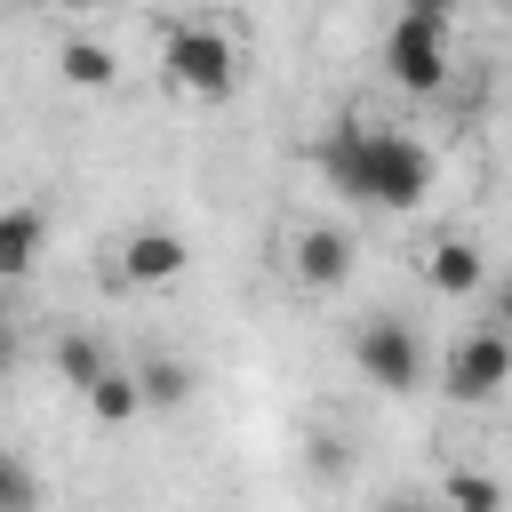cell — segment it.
Returning a JSON list of instances; mask_svg holds the SVG:
<instances>
[{"label":"cell","instance_id":"cell-13","mask_svg":"<svg viewBox=\"0 0 512 512\" xmlns=\"http://www.w3.org/2000/svg\"><path fill=\"white\" fill-rule=\"evenodd\" d=\"M56 72H64L72 88H112V72H120V64H112V48H104V40H64V48H56Z\"/></svg>","mask_w":512,"mask_h":512},{"label":"cell","instance_id":"cell-9","mask_svg":"<svg viewBox=\"0 0 512 512\" xmlns=\"http://www.w3.org/2000/svg\"><path fill=\"white\" fill-rule=\"evenodd\" d=\"M424 288L432 296H480L488 288V256L472 240H432L424 248Z\"/></svg>","mask_w":512,"mask_h":512},{"label":"cell","instance_id":"cell-21","mask_svg":"<svg viewBox=\"0 0 512 512\" xmlns=\"http://www.w3.org/2000/svg\"><path fill=\"white\" fill-rule=\"evenodd\" d=\"M64 8H112V0H64Z\"/></svg>","mask_w":512,"mask_h":512},{"label":"cell","instance_id":"cell-19","mask_svg":"<svg viewBox=\"0 0 512 512\" xmlns=\"http://www.w3.org/2000/svg\"><path fill=\"white\" fill-rule=\"evenodd\" d=\"M384 512H424V504H416V496H392V504H384Z\"/></svg>","mask_w":512,"mask_h":512},{"label":"cell","instance_id":"cell-8","mask_svg":"<svg viewBox=\"0 0 512 512\" xmlns=\"http://www.w3.org/2000/svg\"><path fill=\"white\" fill-rule=\"evenodd\" d=\"M48 248V208L40 200H8L0 208V280H24Z\"/></svg>","mask_w":512,"mask_h":512},{"label":"cell","instance_id":"cell-20","mask_svg":"<svg viewBox=\"0 0 512 512\" xmlns=\"http://www.w3.org/2000/svg\"><path fill=\"white\" fill-rule=\"evenodd\" d=\"M8 360H16V336H8V328H0V368H8Z\"/></svg>","mask_w":512,"mask_h":512},{"label":"cell","instance_id":"cell-3","mask_svg":"<svg viewBox=\"0 0 512 512\" xmlns=\"http://www.w3.org/2000/svg\"><path fill=\"white\" fill-rule=\"evenodd\" d=\"M352 368L376 384V392H416L424 384V336H416V320H400V312H376V320H360L352 328Z\"/></svg>","mask_w":512,"mask_h":512},{"label":"cell","instance_id":"cell-12","mask_svg":"<svg viewBox=\"0 0 512 512\" xmlns=\"http://www.w3.org/2000/svg\"><path fill=\"white\" fill-rule=\"evenodd\" d=\"M136 384H144V408H184V400H192V368L168 360V352L136 360Z\"/></svg>","mask_w":512,"mask_h":512},{"label":"cell","instance_id":"cell-14","mask_svg":"<svg viewBox=\"0 0 512 512\" xmlns=\"http://www.w3.org/2000/svg\"><path fill=\"white\" fill-rule=\"evenodd\" d=\"M440 504H448V512H504V480H488V472H448V480H440Z\"/></svg>","mask_w":512,"mask_h":512},{"label":"cell","instance_id":"cell-15","mask_svg":"<svg viewBox=\"0 0 512 512\" xmlns=\"http://www.w3.org/2000/svg\"><path fill=\"white\" fill-rule=\"evenodd\" d=\"M0 512H40V472L16 448H0Z\"/></svg>","mask_w":512,"mask_h":512},{"label":"cell","instance_id":"cell-6","mask_svg":"<svg viewBox=\"0 0 512 512\" xmlns=\"http://www.w3.org/2000/svg\"><path fill=\"white\" fill-rule=\"evenodd\" d=\"M288 272H296V288H312V296L344 288V280H352V232H344V224H296V232H288Z\"/></svg>","mask_w":512,"mask_h":512},{"label":"cell","instance_id":"cell-1","mask_svg":"<svg viewBox=\"0 0 512 512\" xmlns=\"http://www.w3.org/2000/svg\"><path fill=\"white\" fill-rule=\"evenodd\" d=\"M312 168L328 192L360 200V208H392L408 216L424 192H432V152L408 136V128H368V120H336L320 144H312Z\"/></svg>","mask_w":512,"mask_h":512},{"label":"cell","instance_id":"cell-11","mask_svg":"<svg viewBox=\"0 0 512 512\" xmlns=\"http://www.w3.org/2000/svg\"><path fill=\"white\" fill-rule=\"evenodd\" d=\"M104 368H112V352H104L96 336H80V328H72V336H56V376H64L80 400H88V384H96Z\"/></svg>","mask_w":512,"mask_h":512},{"label":"cell","instance_id":"cell-22","mask_svg":"<svg viewBox=\"0 0 512 512\" xmlns=\"http://www.w3.org/2000/svg\"><path fill=\"white\" fill-rule=\"evenodd\" d=\"M424 512H448V504H424Z\"/></svg>","mask_w":512,"mask_h":512},{"label":"cell","instance_id":"cell-18","mask_svg":"<svg viewBox=\"0 0 512 512\" xmlns=\"http://www.w3.org/2000/svg\"><path fill=\"white\" fill-rule=\"evenodd\" d=\"M400 8H408V16H432V24H448V16H456V0H400Z\"/></svg>","mask_w":512,"mask_h":512},{"label":"cell","instance_id":"cell-16","mask_svg":"<svg viewBox=\"0 0 512 512\" xmlns=\"http://www.w3.org/2000/svg\"><path fill=\"white\" fill-rule=\"evenodd\" d=\"M480 296H488V328H504V336H512V272H496Z\"/></svg>","mask_w":512,"mask_h":512},{"label":"cell","instance_id":"cell-5","mask_svg":"<svg viewBox=\"0 0 512 512\" xmlns=\"http://www.w3.org/2000/svg\"><path fill=\"white\" fill-rule=\"evenodd\" d=\"M384 72L408 88V96H432V88H448V24H432V16H392V32H384Z\"/></svg>","mask_w":512,"mask_h":512},{"label":"cell","instance_id":"cell-4","mask_svg":"<svg viewBox=\"0 0 512 512\" xmlns=\"http://www.w3.org/2000/svg\"><path fill=\"white\" fill-rule=\"evenodd\" d=\"M440 392L456 400V408H488V400H504L512 392V336L504 328H472V336H456L448 344V368H440Z\"/></svg>","mask_w":512,"mask_h":512},{"label":"cell","instance_id":"cell-2","mask_svg":"<svg viewBox=\"0 0 512 512\" xmlns=\"http://www.w3.org/2000/svg\"><path fill=\"white\" fill-rule=\"evenodd\" d=\"M160 72H168V88L192 96V104H224V96L240 88V56H232V40H224L216 24H168Z\"/></svg>","mask_w":512,"mask_h":512},{"label":"cell","instance_id":"cell-17","mask_svg":"<svg viewBox=\"0 0 512 512\" xmlns=\"http://www.w3.org/2000/svg\"><path fill=\"white\" fill-rule=\"evenodd\" d=\"M312 472H328V480H336V472H344V448H336V440H312Z\"/></svg>","mask_w":512,"mask_h":512},{"label":"cell","instance_id":"cell-7","mask_svg":"<svg viewBox=\"0 0 512 512\" xmlns=\"http://www.w3.org/2000/svg\"><path fill=\"white\" fill-rule=\"evenodd\" d=\"M112 256H120V280H128V288H160V280H176V272L192 264V248H184L168 224H144V232H128Z\"/></svg>","mask_w":512,"mask_h":512},{"label":"cell","instance_id":"cell-10","mask_svg":"<svg viewBox=\"0 0 512 512\" xmlns=\"http://www.w3.org/2000/svg\"><path fill=\"white\" fill-rule=\"evenodd\" d=\"M88 408H96V424H128V416H144V384H136V368H104V376L88 384Z\"/></svg>","mask_w":512,"mask_h":512}]
</instances>
